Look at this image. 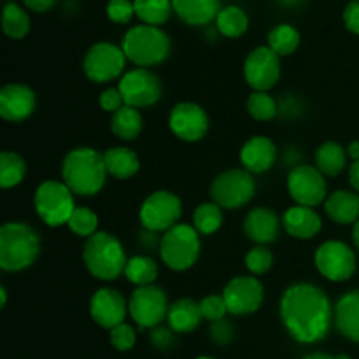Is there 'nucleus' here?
I'll use <instances>...</instances> for the list:
<instances>
[{
  "label": "nucleus",
  "mask_w": 359,
  "mask_h": 359,
  "mask_svg": "<svg viewBox=\"0 0 359 359\" xmlns=\"http://www.w3.org/2000/svg\"><path fill=\"white\" fill-rule=\"evenodd\" d=\"M279 307L287 333L300 344L321 342L335 319V309L325 291L309 283L287 287Z\"/></svg>",
  "instance_id": "obj_1"
},
{
  "label": "nucleus",
  "mask_w": 359,
  "mask_h": 359,
  "mask_svg": "<svg viewBox=\"0 0 359 359\" xmlns=\"http://www.w3.org/2000/svg\"><path fill=\"white\" fill-rule=\"evenodd\" d=\"M107 175L104 153H98L93 147H76L63 158L62 179L77 196L100 193Z\"/></svg>",
  "instance_id": "obj_2"
},
{
  "label": "nucleus",
  "mask_w": 359,
  "mask_h": 359,
  "mask_svg": "<svg viewBox=\"0 0 359 359\" xmlns=\"http://www.w3.org/2000/svg\"><path fill=\"white\" fill-rule=\"evenodd\" d=\"M41 252L39 233L27 223L11 221L0 228V269L21 272L35 263Z\"/></svg>",
  "instance_id": "obj_3"
},
{
  "label": "nucleus",
  "mask_w": 359,
  "mask_h": 359,
  "mask_svg": "<svg viewBox=\"0 0 359 359\" xmlns=\"http://www.w3.org/2000/svg\"><path fill=\"white\" fill-rule=\"evenodd\" d=\"M83 262L95 279L109 283L125 273L128 259L118 237L109 231H97L84 242Z\"/></svg>",
  "instance_id": "obj_4"
},
{
  "label": "nucleus",
  "mask_w": 359,
  "mask_h": 359,
  "mask_svg": "<svg viewBox=\"0 0 359 359\" xmlns=\"http://www.w3.org/2000/svg\"><path fill=\"white\" fill-rule=\"evenodd\" d=\"M121 49L126 60L137 67H154L163 63L170 55V37L160 27L137 25L125 34Z\"/></svg>",
  "instance_id": "obj_5"
},
{
  "label": "nucleus",
  "mask_w": 359,
  "mask_h": 359,
  "mask_svg": "<svg viewBox=\"0 0 359 359\" xmlns=\"http://www.w3.org/2000/svg\"><path fill=\"white\" fill-rule=\"evenodd\" d=\"M200 233L191 224L179 223L167 230L160 242V255L165 265L175 272L191 269L200 256Z\"/></svg>",
  "instance_id": "obj_6"
},
{
  "label": "nucleus",
  "mask_w": 359,
  "mask_h": 359,
  "mask_svg": "<svg viewBox=\"0 0 359 359\" xmlns=\"http://www.w3.org/2000/svg\"><path fill=\"white\" fill-rule=\"evenodd\" d=\"M34 205L37 216L48 226L58 228L69 223L70 216L76 210L74 193L63 181L49 179L37 186L34 195Z\"/></svg>",
  "instance_id": "obj_7"
},
{
  "label": "nucleus",
  "mask_w": 359,
  "mask_h": 359,
  "mask_svg": "<svg viewBox=\"0 0 359 359\" xmlns=\"http://www.w3.org/2000/svg\"><path fill=\"white\" fill-rule=\"evenodd\" d=\"M256 193V182L251 172L245 168H230L217 175L210 184L212 202L221 209H242L252 200Z\"/></svg>",
  "instance_id": "obj_8"
},
{
  "label": "nucleus",
  "mask_w": 359,
  "mask_h": 359,
  "mask_svg": "<svg viewBox=\"0 0 359 359\" xmlns=\"http://www.w3.org/2000/svg\"><path fill=\"white\" fill-rule=\"evenodd\" d=\"M168 298L161 287L156 284L140 286L132 293L128 302V314L140 328H156L161 323L167 321Z\"/></svg>",
  "instance_id": "obj_9"
},
{
  "label": "nucleus",
  "mask_w": 359,
  "mask_h": 359,
  "mask_svg": "<svg viewBox=\"0 0 359 359\" xmlns=\"http://www.w3.org/2000/svg\"><path fill=\"white\" fill-rule=\"evenodd\" d=\"M182 214V202L172 191H154L147 196L140 205V223L146 230L160 233L167 231L179 224V217Z\"/></svg>",
  "instance_id": "obj_10"
},
{
  "label": "nucleus",
  "mask_w": 359,
  "mask_h": 359,
  "mask_svg": "<svg viewBox=\"0 0 359 359\" xmlns=\"http://www.w3.org/2000/svg\"><path fill=\"white\" fill-rule=\"evenodd\" d=\"M318 272L332 283H344L356 272V255L340 241L323 242L314 255Z\"/></svg>",
  "instance_id": "obj_11"
},
{
  "label": "nucleus",
  "mask_w": 359,
  "mask_h": 359,
  "mask_svg": "<svg viewBox=\"0 0 359 359\" xmlns=\"http://www.w3.org/2000/svg\"><path fill=\"white\" fill-rule=\"evenodd\" d=\"M125 65L126 56L123 49L111 42H97L91 46L83 62V69L88 79L98 84L109 83L121 76Z\"/></svg>",
  "instance_id": "obj_12"
},
{
  "label": "nucleus",
  "mask_w": 359,
  "mask_h": 359,
  "mask_svg": "<svg viewBox=\"0 0 359 359\" xmlns=\"http://www.w3.org/2000/svg\"><path fill=\"white\" fill-rule=\"evenodd\" d=\"M118 88L121 91L125 105L135 109L151 107V105L158 104L161 98L160 77L151 72L149 69H142V67H137V69L123 74Z\"/></svg>",
  "instance_id": "obj_13"
},
{
  "label": "nucleus",
  "mask_w": 359,
  "mask_h": 359,
  "mask_svg": "<svg viewBox=\"0 0 359 359\" xmlns=\"http://www.w3.org/2000/svg\"><path fill=\"white\" fill-rule=\"evenodd\" d=\"M287 191L297 205L318 207L328 198V186H326L325 175L312 165H298L291 168L287 175Z\"/></svg>",
  "instance_id": "obj_14"
},
{
  "label": "nucleus",
  "mask_w": 359,
  "mask_h": 359,
  "mask_svg": "<svg viewBox=\"0 0 359 359\" xmlns=\"http://www.w3.org/2000/svg\"><path fill=\"white\" fill-rule=\"evenodd\" d=\"M245 83L255 91H269L280 79V56L269 46L252 49L244 62Z\"/></svg>",
  "instance_id": "obj_15"
},
{
  "label": "nucleus",
  "mask_w": 359,
  "mask_h": 359,
  "mask_svg": "<svg viewBox=\"0 0 359 359\" xmlns=\"http://www.w3.org/2000/svg\"><path fill=\"white\" fill-rule=\"evenodd\" d=\"M223 298L230 314L248 316L262 307L265 291L255 276H238L224 286Z\"/></svg>",
  "instance_id": "obj_16"
},
{
  "label": "nucleus",
  "mask_w": 359,
  "mask_h": 359,
  "mask_svg": "<svg viewBox=\"0 0 359 359\" xmlns=\"http://www.w3.org/2000/svg\"><path fill=\"white\" fill-rule=\"evenodd\" d=\"M168 126L177 139L184 142H198L209 132V116L193 102H181L168 116Z\"/></svg>",
  "instance_id": "obj_17"
},
{
  "label": "nucleus",
  "mask_w": 359,
  "mask_h": 359,
  "mask_svg": "<svg viewBox=\"0 0 359 359\" xmlns=\"http://www.w3.org/2000/svg\"><path fill=\"white\" fill-rule=\"evenodd\" d=\"M128 312L125 297L118 290L112 287H100L95 291L90 302V314L91 319L102 328L111 332L116 326L123 325Z\"/></svg>",
  "instance_id": "obj_18"
},
{
  "label": "nucleus",
  "mask_w": 359,
  "mask_h": 359,
  "mask_svg": "<svg viewBox=\"0 0 359 359\" xmlns=\"http://www.w3.org/2000/svg\"><path fill=\"white\" fill-rule=\"evenodd\" d=\"M35 111V93L27 84L11 83L0 90V116L6 121L20 123Z\"/></svg>",
  "instance_id": "obj_19"
},
{
  "label": "nucleus",
  "mask_w": 359,
  "mask_h": 359,
  "mask_svg": "<svg viewBox=\"0 0 359 359\" xmlns=\"http://www.w3.org/2000/svg\"><path fill=\"white\" fill-rule=\"evenodd\" d=\"M277 146L265 135H256L245 140L241 149V163L251 174L269 172L277 161Z\"/></svg>",
  "instance_id": "obj_20"
},
{
  "label": "nucleus",
  "mask_w": 359,
  "mask_h": 359,
  "mask_svg": "<svg viewBox=\"0 0 359 359\" xmlns=\"http://www.w3.org/2000/svg\"><path fill=\"white\" fill-rule=\"evenodd\" d=\"M280 230V219L276 210L269 207H256L249 210L244 219V231L248 238L258 245L272 244L277 241Z\"/></svg>",
  "instance_id": "obj_21"
},
{
  "label": "nucleus",
  "mask_w": 359,
  "mask_h": 359,
  "mask_svg": "<svg viewBox=\"0 0 359 359\" xmlns=\"http://www.w3.org/2000/svg\"><path fill=\"white\" fill-rule=\"evenodd\" d=\"M283 226L291 237L309 241L321 231L323 221L321 216L312 207L293 205L284 212Z\"/></svg>",
  "instance_id": "obj_22"
},
{
  "label": "nucleus",
  "mask_w": 359,
  "mask_h": 359,
  "mask_svg": "<svg viewBox=\"0 0 359 359\" xmlns=\"http://www.w3.org/2000/svg\"><path fill=\"white\" fill-rule=\"evenodd\" d=\"M325 212L337 224H356L359 221V193L339 189L328 195Z\"/></svg>",
  "instance_id": "obj_23"
},
{
  "label": "nucleus",
  "mask_w": 359,
  "mask_h": 359,
  "mask_svg": "<svg viewBox=\"0 0 359 359\" xmlns=\"http://www.w3.org/2000/svg\"><path fill=\"white\" fill-rule=\"evenodd\" d=\"M172 7L184 23L191 27H203L217 18L221 0H172Z\"/></svg>",
  "instance_id": "obj_24"
},
{
  "label": "nucleus",
  "mask_w": 359,
  "mask_h": 359,
  "mask_svg": "<svg viewBox=\"0 0 359 359\" xmlns=\"http://www.w3.org/2000/svg\"><path fill=\"white\" fill-rule=\"evenodd\" d=\"M335 326L340 335L359 344V291H349L337 302Z\"/></svg>",
  "instance_id": "obj_25"
},
{
  "label": "nucleus",
  "mask_w": 359,
  "mask_h": 359,
  "mask_svg": "<svg viewBox=\"0 0 359 359\" xmlns=\"http://www.w3.org/2000/svg\"><path fill=\"white\" fill-rule=\"evenodd\" d=\"M202 319L203 316L200 311V304L193 302L191 298H181V300L174 302L167 314L168 328L174 330L175 333L195 332Z\"/></svg>",
  "instance_id": "obj_26"
},
{
  "label": "nucleus",
  "mask_w": 359,
  "mask_h": 359,
  "mask_svg": "<svg viewBox=\"0 0 359 359\" xmlns=\"http://www.w3.org/2000/svg\"><path fill=\"white\" fill-rule=\"evenodd\" d=\"M104 161L107 174L114 179H119V181L133 177L140 168V161L135 151L123 146L111 147V149L105 151Z\"/></svg>",
  "instance_id": "obj_27"
},
{
  "label": "nucleus",
  "mask_w": 359,
  "mask_h": 359,
  "mask_svg": "<svg viewBox=\"0 0 359 359\" xmlns=\"http://www.w3.org/2000/svg\"><path fill=\"white\" fill-rule=\"evenodd\" d=\"M347 163V149L335 140L321 144L316 151V167L325 177H337L342 174Z\"/></svg>",
  "instance_id": "obj_28"
},
{
  "label": "nucleus",
  "mask_w": 359,
  "mask_h": 359,
  "mask_svg": "<svg viewBox=\"0 0 359 359\" xmlns=\"http://www.w3.org/2000/svg\"><path fill=\"white\" fill-rule=\"evenodd\" d=\"M144 119L139 109L123 105L111 118V132L121 140H135L142 133Z\"/></svg>",
  "instance_id": "obj_29"
},
{
  "label": "nucleus",
  "mask_w": 359,
  "mask_h": 359,
  "mask_svg": "<svg viewBox=\"0 0 359 359\" xmlns=\"http://www.w3.org/2000/svg\"><path fill=\"white\" fill-rule=\"evenodd\" d=\"M216 28L224 37H241L248 32L249 18L238 6H226L219 11L216 18Z\"/></svg>",
  "instance_id": "obj_30"
},
{
  "label": "nucleus",
  "mask_w": 359,
  "mask_h": 359,
  "mask_svg": "<svg viewBox=\"0 0 359 359\" xmlns=\"http://www.w3.org/2000/svg\"><path fill=\"white\" fill-rule=\"evenodd\" d=\"M135 16L142 21V25L160 27L167 23L172 14V0H133Z\"/></svg>",
  "instance_id": "obj_31"
},
{
  "label": "nucleus",
  "mask_w": 359,
  "mask_h": 359,
  "mask_svg": "<svg viewBox=\"0 0 359 359\" xmlns=\"http://www.w3.org/2000/svg\"><path fill=\"white\" fill-rule=\"evenodd\" d=\"M27 175V163L23 158L13 151H4L0 154V186L4 189L21 184Z\"/></svg>",
  "instance_id": "obj_32"
},
{
  "label": "nucleus",
  "mask_w": 359,
  "mask_h": 359,
  "mask_svg": "<svg viewBox=\"0 0 359 359\" xmlns=\"http://www.w3.org/2000/svg\"><path fill=\"white\" fill-rule=\"evenodd\" d=\"M125 276L137 287L151 286L158 277V265L149 256H133L126 263Z\"/></svg>",
  "instance_id": "obj_33"
},
{
  "label": "nucleus",
  "mask_w": 359,
  "mask_h": 359,
  "mask_svg": "<svg viewBox=\"0 0 359 359\" xmlns=\"http://www.w3.org/2000/svg\"><path fill=\"white\" fill-rule=\"evenodd\" d=\"M2 30L11 39H23L30 32V16L23 7L9 2L2 11Z\"/></svg>",
  "instance_id": "obj_34"
},
{
  "label": "nucleus",
  "mask_w": 359,
  "mask_h": 359,
  "mask_svg": "<svg viewBox=\"0 0 359 359\" xmlns=\"http://www.w3.org/2000/svg\"><path fill=\"white\" fill-rule=\"evenodd\" d=\"M223 224V209L214 202L200 203L193 212V226L200 235H212Z\"/></svg>",
  "instance_id": "obj_35"
},
{
  "label": "nucleus",
  "mask_w": 359,
  "mask_h": 359,
  "mask_svg": "<svg viewBox=\"0 0 359 359\" xmlns=\"http://www.w3.org/2000/svg\"><path fill=\"white\" fill-rule=\"evenodd\" d=\"M300 46V34L291 25H277L269 34V48L276 55L287 56L294 53Z\"/></svg>",
  "instance_id": "obj_36"
},
{
  "label": "nucleus",
  "mask_w": 359,
  "mask_h": 359,
  "mask_svg": "<svg viewBox=\"0 0 359 359\" xmlns=\"http://www.w3.org/2000/svg\"><path fill=\"white\" fill-rule=\"evenodd\" d=\"M248 112L256 121H270L279 114V104L269 91H255L248 98Z\"/></svg>",
  "instance_id": "obj_37"
},
{
  "label": "nucleus",
  "mask_w": 359,
  "mask_h": 359,
  "mask_svg": "<svg viewBox=\"0 0 359 359\" xmlns=\"http://www.w3.org/2000/svg\"><path fill=\"white\" fill-rule=\"evenodd\" d=\"M67 226L77 237L90 238L98 231V216L88 207H76Z\"/></svg>",
  "instance_id": "obj_38"
},
{
  "label": "nucleus",
  "mask_w": 359,
  "mask_h": 359,
  "mask_svg": "<svg viewBox=\"0 0 359 359\" xmlns=\"http://www.w3.org/2000/svg\"><path fill=\"white\" fill-rule=\"evenodd\" d=\"M273 265V255L265 245H256L245 255V266L252 276H263Z\"/></svg>",
  "instance_id": "obj_39"
},
{
  "label": "nucleus",
  "mask_w": 359,
  "mask_h": 359,
  "mask_svg": "<svg viewBox=\"0 0 359 359\" xmlns=\"http://www.w3.org/2000/svg\"><path fill=\"white\" fill-rule=\"evenodd\" d=\"M200 311H202L203 319L214 323V321H219V319H224V316H226L228 312V307L223 294H209V297H205L202 302H200Z\"/></svg>",
  "instance_id": "obj_40"
},
{
  "label": "nucleus",
  "mask_w": 359,
  "mask_h": 359,
  "mask_svg": "<svg viewBox=\"0 0 359 359\" xmlns=\"http://www.w3.org/2000/svg\"><path fill=\"white\" fill-rule=\"evenodd\" d=\"M109 340H111V344L114 349H118L119 353H126V351H130L133 346H135L137 333L132 326L126 325V323H123V325L116 326V328L111 330Z\"/></svg>",
  "instance_id": "obj_41"
},
{
  "label": "nucleus",
  "mask_w": 359,
  "mask_h": 359,
  "mask_svg": "<svg viewBox=\"0 0 359 359\" xmlns=\"http://www.w3.org/2000/svg\"><path fill=\"white\" fill-rule=\"evenodd\" d=\"M105 11H107L109 20L119 25L128 23L133 18V14H135V7H133V2H130V0H109Z\"/></svg>",
  "instance_id": "obj_42"
},
{
  "label": "nucleus",
  "mask_w": 359,
  "mask_h": 359,
  "mask_svg": "<svg viewBox=\"0 0 359 359\" xmlns=\"http://www.w3.org/2000/svg\"><path fill=\"white\" fill-rule=\"evenodd\" d=\"M209 335L212 342L217 344V346H228L233 340L235 328L228 319H219V321L210 323Z\"/></svg>",
  "instance_id": "obj_43"
},
{
  "label": "nucleus",
  "mask_w": 359,
  "mask_h": 359,
  "mask_svg": "<svg viewBox=\"0 0 359 359\" xmlns=\"http://www.w3.org/2000/svg\"><path fill=\"white\" fill-rule=\"evenodd\" d=\"M149 342L151 346L156 347V349L161 351V353L174 349L175 332L172 328H161V326H156V328L151 330Z\"/></svg>",
  "instance_id": "obj_44"
},
{
  "label": "nucleus",
  "mask_w": 359,
  "mask_h": 359,
  "mask_svg": "<svg viewBox=\"0 0 359 359\" xmlns=\"http://www.w3.org/2000/svg\"><path fill=\"white\" fill-rule=\"evenodd\" d=\"M98 102H100V107L105 112H111V114L118 112L125 105V100H123V95L119 91V88H107V90H104L100 98H98Z\"/></svg>",
  "instance_id": "obj_45"
},
{
  "label": "nucleus",
  "mask_w": 359,
  "mask_h": 359,
  "mask_svg": "<svg viewBox=\"0 0 359 359\" xmlns=\"http://www.w3.org/2000/svg\"><path fill=\"white\" fill-rule=\"evenodd\" d=\"M277 104H279V114H283L284 118L293 119L302 112V102L297 95H286V97L280 102H277Z\"/></svg>",
  "instance_id": "obj_46"
},
{
  "label": "nucleus",
  "mask_w": 359,
  "mask_h": 359,
  "mask_svg": "<svg viewBox=\"0 0 359 359\" xmlns=\"http://www.w3.org/2000/svg\"><path fill=\"white\" fill-rule=\"evenodd\" d=\"M344 23H346V28L351 32V34L359 35V2L358 0H353L346 6L344 9Z\"/></svg>",
  "instance_id": "obj_47"
},
{
  "label": "nucleus",
  "mask_w": 359,
  "mask_h": 359,
  "mask_svg": "<svg viewBox=\"0 0 359 359\" xmlns=\"http://www.w3.org/2000/svg\"><path fill=\"white\" fill-rule=\"evenodd\" d=\"M23 2L34 13H48L55 7L56 0H23Z\"/></svg>",
  "instance_id": "obj_48"
},
{
  "label": "nucleus",
  "mask_w": 359,
  "mask_h": 359,
  "mask_svg": "<svg viewBox=\"0 0 359 359\" xmlns=\"http://www.w3.org/2000/svg\"><path fill=\"white\" fill-rule=\"evenodd\" d=\"M349 182H351V186H353V188H354V191L359 193V160L354 161V163L351 165Z\"/></svg>",
  "instance_id": "obj_49"
},
{
  "label": "nucleus",
  "mask_w": 359,
  "mask_h": 359,
  "mask_svg": "<svg viewBox=\"0 0 359 359\" xmlns=\"http://www.w3.org/2000/svg\"><path fill=\"white\" fill-rule=\"evenodd\" d=\"M347 156L353 158L354 161L359 160V140H353V142L347 146Z\"/></svg>",
  "instance_id": "obj_50"
},
{
  "label": "nucleus",
  "mask_w": 359,
  "mask_h": 359,
  "mask_svg": "<svg viewBox=\"0 0 359 359\" xmlns=\"http://www.w3.org/2000/svg\"><path fill=\"white\" fill-rule=\"evenodd\" d=\"M304 359H337V356H332V354H326V353H312V354H307Z\"/></svg>",
  "instance_id": "obj_51"
},
{
  "label": "nucleus",
  "mask_w": 359,
  "mask_h": 359,
  "mask_svg": "<svg viewBox=\"0 0 359 359\" xmlns=\"http://www.w3.org/2000/svg\"><path fill=\"white\" fill-rule=\"evenodd\" d=\"M277 4H280V6L284 7H298L300 4H304L305 0H276Z\"/></svg>",
  "instance_id": "obj_52"
},
{
  "label": "nucleus",
  "mask_w": 359,
  "mask_h": 359,
  "mask_svg": "<svg viewBox=\"0 0 359 359\" xmlns=\"http://www.w3.org/2000/svg\"><path fill=\"white\" fill-rule=\"evenodd\" d=\"M353 241H354V245H356L358 251H359V221L354 224V228H353Z\"/></svg>",
  "instance_id": "obj_53"
},
{
  "label": "nucleus",
  "mask_w": 359,
  "mask_h": 359,
  "mask_svg": "<svg viewBox=\"0 0 359 359\" xmlns=\"http://www.w3.org/2000/svg\"><path fill=\"white\" fill-rule=\"evenodd\" d=\"M6 304H7V291L6 287L0 286V309L6 307Z\"/></svg>",
  "instance_id": "obj_54"
},
{
  "label": "nucleus",
  "mask_w": 359,
  "mask_h": 359,
  "mask_svg": "<svg viewBox=\"0 0 359 359\" xmlns=\"http://www.w3.org/2000/svg\"><path fill=\"white\" fill-rule=\"evenodd\" d=\"M196 359H214V358H209V356H200V358H196Z\"/></svg>",
  "instance_id": "obj_55"
},
{
  "label": "nucleus",
  "mask_w": 359,
  "mask_h": 359,
  "mask_svg": "<svg viewBox=\"0 0 359 359\" xmlns=\"http://www.w3.org/2000/svg\"><path fill=\"white\" fill-rule=\"evenodd\" d=\"M358 2H359V0H358Z\"/></svg>",
  "instance_id": "obj_56"
}]
</instances>
